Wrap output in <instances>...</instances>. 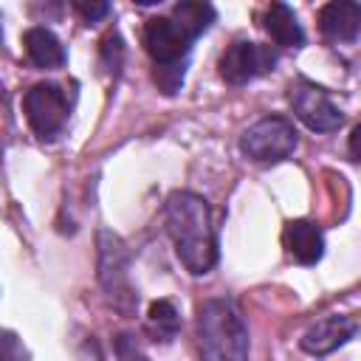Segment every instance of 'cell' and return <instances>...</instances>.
<instances>
[{
    "instance_id": "6",
    "label": "cell",
    "mask_w": 361,
    "mask_h": 361,
    "mask_svg": "<svg viewBox=\"0 0 361 361\" xmlns=\"http://www.w3.org/2000/svg\"><path fill=\"white\" fill-rule=\"evenodd\" d=\"M274 65H276V54L271 51V45L237 39L220 56V76L228 85H245V82L274 71Z\"/></svg>"
},
{
    "instance_id": "13",
    "label": "cell",
    "mask_w": 361,
    "mask_h": 361,
    "mask_svg": "<svg viewBox=\"0 0 361 361\" xmlns=\"http://www.w3.org/2000/svg\"><path fill=\"white\" fill-rule=\"evenodd\" d=\"M23 45H25L28 59L37 68H62L65 65V48L56 39V34H51L48 28H39V25L28 28L23 34Z\"/></svg>"
},
{
    "instance_id": "16",
    "label": "cell",
    "mask_w": 361,
    "mask_h": 361,
    "mask_svg": "<svg viewBox=\"0 0 361 361\" xmlns=\"http://www.w3.org/2000/svg\"><path fill=\"white\" fill-rule=\"evenodd\" d=\"M183 76H186V62H183V59H180V62H161V65H155V71H152V79H155L158 90L166 93V96H172V93L180 90Z\"/></svg>"
},
{
    "instance_id": "8",
    "label": "cell",
    "mask_w": 361,
    "mask_h": 361,
    "mask_svg": "<svg viewBox=\"0 0 361 361\" xmlns=\"http://www.w3.org/2000/svg\"><path fill=\"white\" fill-rule=\"evenodd\" d=\"M355 330H358L355 319H350V316H327V319L310 324L302 333L299 347L305 353H310V355H327V353L338 350L341 344H347L355 336Z\"/></svg>"
},
{
    "instance_id": "17",
    "label": "cell",
    "mask_w": 361,
    "mask_h": 361,
    "mask_svg": "<svg viewBox=\"0 0 361 361\" xmlns=\"http://www.w3.org/2000/svg\"><path fill=\"white\" fill-rule=\"evenodd\" d=\"M99 56H102V68L107 73H118L121 62H124V42L116 31H107L99 42Z\"/></svg>"
},
{
    "instance_id": "12",
    "label": "cell",
    "mask_w": 361,
    "mask_h": 361,
    "mask_svg": "<svg viewBox=\"0 0 361 361\" xmlns=\"http://www.w3.org/2000/svg\"><path fill=\"white\" fill-rule=\"evenodd\" d=\"M265 31L271 34V39L276 45H285V48H302L305 45V31H302L293 8L285 3H271L265 8Z\"/></svg>"
},
{
    "instance_id": "20",
    "label": "cell",
    "mask_w": 361,
    "mask_h": 361,
    "mask_svg": "<svg viewBox=\"0 0 361 361\" xmlns=\"http://www.w3.org/2000/svg\"><path fill=\"white\" fill-rule=\"evenodd\" d=\"M73 8H76L85 20H90V23H93V20H99V17H104V14L110 11V6H107V3H82V0H76V3H73Z\"/></svg>"
},
{
    "instance_id": "10",
    "label": "cell",
    "mask_w": 361,
    "mask_h": 361,
    "mask_svg": "<svg viewBox=\"0 0 361 361\" xmlns=\"http://www.w3.org/2000/svg\"><path fill=\"white\" fill-rule=\"evenodd\" d=\"M319 28L333 42H355L361 31V6L350 0L327 3L319 11Z\"/></svg>"
},
{
    "instance_id": "3",
    "label": "cell",
    "mask_w": 361,
    "mask_h": 361,
    "mask_svg": "<svg viewBox=\"0 0 361 361\" xmlns=\"http://www.w3.org/2000/svg\"><path fill=\"white\" fill-rule=\"evenodd\" d=\"M240 149L257 164H276L296 149V130L285 116H265L243 133Z\"/></svg>"
},
{
    "instance_id": "18",
    "label": "cell",
    "mask_w": 361,
    "mask_h": 361,
    "mask_svg": "<svg viewBox=\"0 0 361 361\" xmlns=\"http://www.w3.org/2000/svg\"><path fill=\"white\" fill-rule=\"evenodd\" d=\"M0 361H25V350L14 333H0Z\"/></svg>"
},
{
    "instance_id": "15",
    "label": "cell",
    "mask_w": 361,
    "mask_h": 361,
    "mask_svg": "<svg viewBox=\"0 0 361 361\" xmlns=\"http://www.w3.org/2000/svg\"><path fill=\"white\" fill-rule=\"evenodd\" d=\"M178 327H180V319H178V310L172 302L166 299H158L149 305L147 310V330L152 333L155 341H172L178 336Z\"/></svg>"
},
{
    "instance_id": "7",
    "label": "cell",
    "mask_w": 361,
    "mask_h": 361,
    "mask_svg": "<svg viewBox=\"0 0 361 361\" xmlns=\"http://www.w3.org/2000/svg\"><path fill=\"white\" fill-rule=\"evenodd\" d=\"M189 42L192 39L172 23V17H152L144 25V48L155 59V65L186 59Z\"/></svg>"
},
{
    "instance_id": "11",
    "label": "cell",
    "mask_w": 361,
    "mask_h": 361,
    "mask_svg": "<svg viewBox=\"0 0 361 361\" xmlns=\"http://www.w3.org/2000/svg\"><path fill=\"white\" fill-rule=\"evenodd\" d=\"M285 248L288 254L302 262V265H316L324 254V237H322V228L310 220H290L285 226Z\"/></svg>"
},
{
    "instance_id": "5",
    "label": "cell",
    "mask_w": 361,
    "mask_h": 361,
    "mask_svg": "<svg viewBox=\"0 0 361 361\" xmlns=\"http://www.w3.org/2000/svg\"><path fill=\"white\" fill-rule=\"evenodd\" d=\"M23 110H25V118H28L31 130L39 138H51V135H56L65 127L71 107H68V99H65L59 85L39 82V85L25 90Z\"/></svg>"
},
{
    "instance_id": "19",
    "label": "cell",
    "mask_w": 361,
    "mask_h": 361,
    "mask_svg": "<svg viewBox=\"0 0 361 361\" xmlns=\"http://www.w3.org/2000/svg\"><path fill=\"white\" fill-rule=\"evenodd\" d=\"M116 355H118V361H147V355L141 353V347L130 336L116 338Z\"/></svg>"
},
{
    "instance_id": "2",
    "label": "cell",
    "mask_w": 361,
    "mask_h": 361,
    "mask_svg": "<svg viewBox=\"0 0 361 361\" xmlns=\"http://www.w3.org/2000/svg\"><path fill=\"white\" fill-rule=\"evenodd\" d=\"M195 333L203 361H248V327L231 299H206L197 307Z\"/></svg>"
},
{
    "instance_id": "21",
    "label": "cell",
    "mask_w": 361,
    "mask_h": 361,
    "mask_svg": "<svg viewBox=\"0 0 361 361\" xmlns=\"http://www.w3.org/2000/svg\"><path fill=\"white\" fill-rule=\"evenodd\" d=\"M358 135H361V127H355L350 135V158L353 161H358Z\"/></svg>"
},
{
    "instance_id": "1",
    "label": "cell",
    "mask_w": 361,
    "mask_h": 361,
    "mask_svg": "<svg viewBox=\"0 0 361 361\" xmlns=\"http://www.w3.org/2000/svg\"><path fill=\"white\" fill-rule=\"evenodd\" d=\"M166 231L178 259L192 274H209L217 262V228L209 203L195 192H172L166 200Z\"/></svg>"
},
{
    "instance_id": "14",
    "label": "cell",
    "mask_w": 361,
    "mask_h": 361,
    "mask_svg": "<svg viewBox=\"0 0 361 361\" xmlns=\"http://www.w3.org/2000/svg\"><path fill=\"white\" fill-rule=\"evenodd\" d=\"M172 23H175L189 39H195V37H200V34L214 23V8H212L209 3H195V0L178 3V6L172 8Z\"/></svg>"
},
{
    "instance_id": "4",
    "label": "cell",
    "mask_w": 361,
    "mask_h": 361,
    "mask_svg": "<svg viewBox=\"0 0 361 361\" xmlns=\"http://www.w3.org/2000/svg\"><path fill=\"white\" fill-rule=\"evenodd\" d=\"M288 102H290L296 118L316 133H333L344 124V116L333 104L327 90L307 79H296L288 85Z\"/></svg>"
},
{
    "instance_id": "9",
    "label": "cell",
    "mask_w": 361,
    "mask_h": 361,
    "mask_svg": "<svg viewBox=\"0 0 361 361\" xmlns=\"http://www.w3.org/2000/svg\"><path fill=\"white\" fill-rule=\"evenodd\" d=\"M99 248H102V262H99V276L104 282V288L110 290V296L118 299H133L130 293V282H127V259H124V245L118 237H113L110 231L99 234Z\"/></svg>"
}]
</instances>
